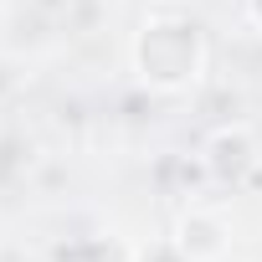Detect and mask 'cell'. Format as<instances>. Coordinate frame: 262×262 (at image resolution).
<instances>
[{"label": "cell", "mask_w": 262, "mask_h": 262, "mask_svg": "<svg viewBox=\"0 0 262 262\" xmlns=\"http://www.w3.org/2000/svg\"><path fill=\"white\" fill-rule=\"evenodd\" d=\"M201 67V36L185 21H149L139 36V72L155 88H185Z\"/></svg>", "instance_id": "1"}]
</instances>
